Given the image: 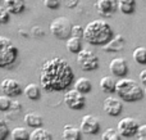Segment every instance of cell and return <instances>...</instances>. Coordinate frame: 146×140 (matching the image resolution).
I'll use <instances>...</instances> for the list:
<instances>
[{"label": "cell", "mask_w": 146, "mask_h": 140, "mask_svg": "<svg viewBox=\"0 0 146 140\" xmlns=\"http://www.w3.org/2000/svg\"><path fill=\"white\" fill-rule=\"evenodd\" d=\"M145 1H146V0H145Z\"/></svg>", "instance_id": "cell-37"}, {"label": "cell", "mask_w": 146, "mask_h": 140, "mask_svg": "<svg viewBox=\"0 0 146 140\" xmlns=\"http://www.w3.org/2000/svg\"><path fill=\"white\" fill-rule=\"evenodd\" d=\"M80 130L86 135H96L100 131V121L92 115H86L81 118Z\"/></svg>", "instance_id": "cell-9"}, {"label": "cell", "mask_w": 146, "mask_h": 140, "mask_svg": "<svg viewBox=\"0 0 146 140\" xmlns=\"http://www.w3.org/2000/svg\"><path fill=\"white\" fill-rule=\"evenodd\" d=\"M77 63L82 71H95L99 67V57L90 49H82L77 54Z\"/></svg>", "instance_id": "cell-6"}, {"label": "cell", "mask_w": 146, "mask_h": 140, "mask_svg": "<svg viewBox=\"0 0 146 140\" xmlns=\"http://www.w3.org/2000/svg\"><path fill=\"white\" fill-rule=\"evenodd\" d=\"M18 58V48L10 39L0 36V68L10 67Z\"/></svg>", "instance_id": "cell-4"}, {"label": "cell", "mask_w": 146, "mask_h": 140, "mask_svg": "<svg viewBox=\"0 0 146 140\" xmlns=\"http://www.w3.org/2000/svg\"><path fill=\"white\" fill-rule=\"evenodd\" d=\"M10 138L13 140H30V131L27 127H14L10 131Z\"/></svg>", "instance_id": "cell-24"}, {"label": "cell", "mask_w": 146, "mask_h": 140, "mask_svg": "<svg viewBox=\"0 0 146 140\" xmlns=\"http://www.w3.org/2000/svg\"><path fill=\"white\" fill-rule=\"evenodd\" d=\"M66 46H67V50L69 53L73 54H78L81 50H82V40L77 37H69L68 40L66 41Z\"/></svg>", "instance_id": "cell-23"}, {"label": "cell", "mask_w": 146, "mask_h": 140, "mask_svg": "<svg viewBox=\"0 0 146 140\" xmlns=\"http://www.w3.org/2000/svg\"><path fill=\"white\" fill-rule=\"evenodd\" d=\"M124 49V37L122 35H117L109 41L108 44L103 46V50L105 51H110V53H114V51H121Z\"/></svg>", "instance_id": "cell-17"}, {"label": "cell", "mask_w": 146, "mask_h": 140, "mask_svg": "<svg viewBox=\"0 0 146 140\" xmlns=\"http://www.w3.org/2000/svg\"><path fill=\"white\" fill-rule=\"evenodd\" d=\"M63 99L66 105L69 109L80 111V109H83L86 105V97L83 94H81L80 91H77L76 89L67 90Z\"/></svg>", "instance_id": "cell-7"}, {"label": "cell", "mask_w": 146, "mask_h": 140, "mask_svg": "<svg viewBox=\"0 0 146 140\" xmlns=\"http://www.w3.org/2000/svg\"><path fill=\"white\" fill-rule=\"evenodd\" d=\"M132 57H133V61L136 63L145 66L146 64V48H144V46L136 48L133 50V53H132Z\"/></svg>", "instance_id": "cell-25"}, {"label": "cell", "mask_w": 146, "mask_h": 140, "mask_svg": "<svg viewBox=\"0 0 146 140\" xmlns=\"http://www.w3.org/2000/svg\"><path fill=\"white\" fill-rule=\"evenodd\" d=\"M109 69H110L111 75L123 79L127 75V72H128V63H127V61L124 58L117 57V58L110 61V63H109Z\"/></svg>", "instance_id": "cell-13"}, {"label": "cell", "mask_w": 146, "mask_h": 140, "mask_svg": "<svg viewBox=\"0 0 146 140\" xmlns=\"http://www.w3.org/2000/svg\"><path fill=\"white\" fill-rule=\"evenodd\" d=\"M101 140H122V136L117 131V129H106L101 134Z\"/></svg>", "instance_id": "cell-26"}, {"label": "cell", "mask_w": 146, "mask_h": 140, "mask_svg": "<svg viewBox=\"0 0 146 140\" xmlns=\"http://www.w3.org/2000/svg\"><path fill=\"white\" fill-rule=\"evenodd\" d=\"M3 3L10 14H21L26 9V0H4Z\"/></svg>", "instance_id": "cell-15"}, {"label": "cell", "mask_w": 146, "mask_h": 140, "mask_svg": "<svg viewBox=\"0 0 146 140\" xmlns=\"http://www.w3.org/2000/svg\"><path fill=\"white\" fill-rule=\"evenodd\" d=\"M118 9L123 14H132L136 10V0H117Z\"/></svg>", "instance_id": "cell-22"}, {"label": "cell", "mask_w": 146, "mask_h": 140, "mask_svg": "<svg viewBox=\"0 0 146 140\" xmlns=\"http://www.w3.org/2000/svg\"><path fill=\"white\" fill-rule=\"evenodd\" d=\"M144 94L146 95V86H145V89H144Z\"/></svg>", "instance_id": "cell-36"}, {"label": "cell", "mask_w": 146, "mask_h": 140, "mask_svg": "<svg viewBox=\"0 0 146 140\" xmlns=\"http://www.w3.org/2000/svg\"><path fill=\"white\" fill-rule=\"evenodd\" d=\"M74 89L77 90V91H80L81 94H87V93L91 91V89H92V84H91V81L87 79V77H80V79H77L74 81Z\"/></svg>", "instance_id": "cell-20"}, {"label": "cell", "mask_w": 146, "mask_h": 140, "mask_svg": "<svg viewBox=\"0 0 146 140\" xmlns=\"http://www.w3.org/2000/svg\"><path fill=\"white\" fill-rule=\"evenodd\" d=\"M41 86L37 84H28L27 86L23 89V94L28 98L30 100H38L41 98Z\"/></svg>", "instance_id": "cell-19"}, {"label": "cell", "mask_w": 146, "mask_h": 140, "mask_svg": "<svg viewBox=\"0 0 146 140\" xmlns=\"http://www.w3.org/2000/svg\"><path fill=\"white\" fill-rule=\"evenodd\" d=\"M73 81L74 73L71 64L62 57L48 59L40 68V86L46 93L64 91Z\"/></svg>", "instance_id": "cell-1"}, {"label": "cell", "mask_w": 146, "mask_h": 140, "mask_svg": "<svg viewBox=\"0 0 146 140\" xmlns=\"http://www.w3.org/2000/svg\"><path fill=\"white\" fill-rule=\"evenodd\" d=\"M95 8L101 17H111L118 9V3L117 0H96Z\"/></svg>", "instance_id": "cell-12"}, {"label": "cell", "mask_w": 146, "mask_h": 140, "mask_svg": "<svg viewBox=\"0 0 146 140\" xmlns=\"http://www.w3.org/2000/svg\"><path fill=\"white\" fill-rule=\"evenodd\" d=\"M12 98L7 95H0V112H8L12 109Z\"/></svg>", "instance_id": "cell-27"}, {"label": "cell", "mask_w": 146, "mask_h": 140, "mask_svg": "<svg viewBox=\"0 0 146 140\" xmlns=\"http://www.w3.org/2000/svg\"><path fill=\"white\" fill-rule=\"evenodd\" d=\"M72 26V22L67 17H56L50 23V32L54 37L67 41L71 37Z\"/></svg>", "instance_id": "cell-5"}, {"label": "cell", "mask_w": 146, "mask_h": 140, "mask_svg": "<svg viewBox=\"0 0 146 140\" xmlns=\"http://www.w3.org/2000/svg\"><path fill=\"white\" fill-rule=\"evenodd\" d=\"M0 90L3 91V94L9 98H17L23 93V89L19 82L15 79H9V77L4 79L0 82Z\"/></svg>", "instance_id": "cell-10"}, {"label": "cell", "mask_w": 146, "mask_h": 140, "mask_svg": "<svg viewBox=\"0 0 146 140\" xmlns=\"http://www.w3.org/2000/svg\"><path fill=\"white\" fill-rule=\"evenodd\" d=\"M13 108H15V109H21V108H22V104L18 103V102H13L12 103V109Z\"/></svg>", "instance_id": "cell-35"}, {"label": "cell", "mask_w": 146, "mask_h": 140, "mask_svg": "<svg viewBox=\"0 0 146 140\" xmlns=\"http://www.w3.org/2000/svg\"><path fill=\"white\" fill-rule=\"evenodd\" d=\"M30 140H53V135L46 129H33L30 133Z\"/></svg>", "instance_id": "cell-21"}, {"label": "cell", "mask_w": 146, "mask_h": 140, "mask_svg": "<svg viewBox=\"0 0 146 140\" xmlns=\"http://www.w3.org/2000/svg\"><path fill=\"white\" fill-rule=\"evenodd\" d=\"M114 37L111 26L104 19H94L85 27L83 40L95 46H104Z\"/></svg>", "instance_id": "cell-2"}, {"label": "cell", "mask_w": 146, "mask_h": 140, "mask_svg": "<svg viewBox=\"0 0 146 140\" xmlns=\"http://www.w3.org/2000/svg\"><path fill=\"white\" fill-rule=\"evenodd\" d=\"M23 121H25V125L31 129H40L42 127L44 123L42 116L37 112H27L23 117Z\"/></svg>", "instance_id": "cell-14"}, {"label": "cell", "mask_w": 146, "mask_h": 140, "mask_svg": "<svg viewBox=\"0 0 146 140\" xmlns=\"http://www.w3.org/2000/svg\"><path fill=\"white\" fill-rule=\"evenodd\" d=\"M139 127V122L133 117H123L122 120H119L118 125H117V131L121 136L132 138V136H136Z\"/></svg>", "instance_id": "cell-8"}, {"label": "cell", "mask_w": 146, "mask_h": 140, "mask_svg": "<svg viewBox=\"0 0 146 140\" xmlns=\"http://www.w3.org/2000/svg\"><path fill=\"white\" fill-rule=\"evenodd\" d=\"M103 109L108 116L111 117H117L122 113L123 111V104H122L121 99L114 97H108L104 99L103 102Z\"/></svg>", "instance_id": "cell-11"}, {"label": "cell", "mask_w": 146, "mask_h": 140, "mask_svg": "<svg viewBox=\"0 0 146 140\" xmlns=\"http://www.w3.org/2000/svg\"><path fill=\"white\" fill-rule=\"evenodd\" d=\"M63 140H82V131L74 125H66L62 131Z\"/></svg>", "instance_id": "cell-16"}, {"label": "cell", "mask_w": 146, "mask_h": 140, "mask_svg": "<svg viewBox=\"0 0 146 140\" xmlns=\"http://www.w3.org/2000/svg\"><path fill=\"white\" fill-rule=\"evenodd\" d=\"M115 84L117 81L111 76H104L101 77L100 82H99V86H100V90L103 93L110 94V93H115Z\"/></svg>", "instance_id": "cell-18"}, {"label": "cell", "mask_w": 146, "mask_h": 140, "mask_svg": "<svg viewBox=\"0 0 146 140\" xmlns=\"http://www.w3.org/2000/svg\"><path fill=\"white\" fill-rule=\"evenodd\" d=\"M42 1H44V5H45L48 9H51V10L58 9L62 4L60 0H42Z\"/></svg>", "instance_id": "cell-31"}, {"label": "cell", "mask_w": 146, "mask_h": 140, "mask_svg": "<svg viewBox=\"0 0 146 140\" xmlns=\"http://www.w3.org/2000/svg\"><path fill=\"white\" fill-rule=\"evenodd\" d=\"M83 33H85V28L80 25H73L72 26V31H71V36L72 37H77V39H83Z\"/></svg>", "instance_id": "cell-29"}, {"label": "cell", "mask_w": 146, "mask_h": 140, "mask_svg": "<svg viewBox=\"0 0 146 140\" xmlns=\"http://www.w3.org/2000/svg\"><path fill=\"white\" fill-rule=\"evenodd\" d=\"M66 8H74L78 5V0H60Z\"/></svg>", "instance_id": "cell-33"}, {"label": "cell", "mask_w": 146, "mask_h": 140, "mask_svg": "<svg viewBox=\"0 0 146 140\" xmlns=\"http://www.w3.org/2000/svg\"><path fill=\"white\" fill-rule=\"evenodd\" d=\"M140 81H141L142 84L146 86V68L142 69V71L140 72Z\"/></svg>", "instance_id": "cell-34"}, {"label": "cell", "mask_w": 146, "mask_h": 140, "mask_svg": "<svg viewBox=\"0 0 146 140\" xmlns=\"http://www.w3.org/2000/svg\"><path fill=\"white\" fill-rule=\"evenodd\" d=\"M115 94L121 100H124L127 103H133L142 99L144 90L142 87L132 79H123L118 80L115 84Z\"/></svg>", "instance_id": "cell-3"}, {"label": "cell", "mask_w": 146, "mask_h": 140, "mask_svg": "<svg viewBox=\"0 0 146 140\" xmlns=\"http://www.w3.org/2000/svg\"><path fill=\"white\" fill-rule=\"evenodd\" d=\"M136 138L137 140H146V123L145 125H140L136 134Z\"/></svg>", "instance_id": "cell-32"}, {"label": "cell", "mask_w": 146, "mask_h": 140, "mask_svg": "<svg viewBox=\"0 0 146 140\" xmlns=\"http://www.w3.org/2000/svg\"><path fill=\"white\" fill-rule=\"evenodd\" d=\"M10 19V13L4 8V5H0V25H5Z\"/></svg>", "instance_id": "cell-30"}, {"label": "cell", "mask_w": 146, "mask_h": 140, "mask_svg": "<svg viewBox=\"0 0 146 140\" xmlns=\"http://www.w3.org/2000/svg\"><path fill=\"white\" fill-rule=\"evenodd\" d=\"M9 135H10V131L7 122L3 118H0V140H8Z\"/></svg>", "instance_id": "cell-28"}]
</instances>
